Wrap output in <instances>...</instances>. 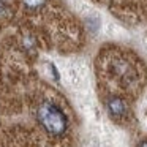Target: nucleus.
<instances>
[{
  "label": "nucleus",
  "mask_w": 147,
  "mask_h": 147,
  "mask_svg": "<svg viewBox=\"0 0 147 147\" xmlns=\"http://www.w3.org/2000/svg\"><path fill=\"white\" fill-rule=\"evenodd\" d=\"M36 117H38V122L41 123V127L54 138L63 136L68 128L67 115L60 109V106L55 105L54 101L41 103L38 108V112H36Z\"/></svg>",
  "instance_id": "nucleus-1"
},
{
  "label": "nucleus",
  "mask_w": 147,
  "mask_h": 147,
  "mask_svg": "<svg viewBox=\"0 0 147 147\" xmlns=\"http://www.w3.org/2000/svg\"><path fill=\"white\" fill-rule=\"evenodd\" d=\"M106 109H108L109 115L112 119H125L128 114V106L125 103V100H122L120 96H109L106 100Z\"/></svg>",
  "instance_id": "nucleus-2"
},
{
  "label": "nucleus",
  "mask_w": 147,
  "mask_h": 147,
  "mask_svg": "<svg viewBox=\"0 0 147 147\" xmlns=\"http://www.w3.org/2000/svg\"><path fill=\"white\" fill-rule=\"evenodd\" d=\"M46 2H48V0H22V5H24V8L29 10V11H36V10L45 7Z\"/></svg>",
  "instance_id": "nucleus-3"
},
{
  "label": "nucleus",
  "mask_w": 147,
  "mask_h": 147,
  "mask_svg": "<svg viewBox=\"0 0 147 147\" xmlns=\"http://www.w3.org/2000/svg\"><path fill=\"white\" fill-rule=\"evenodd\" d=\"M5 13H8V7L2 2V0H0V16H3Z\"/></svg>",
  "instance_id": "nucleus-4"
},
{
  "label": "nucleus",
  "mask_w": 147,
  "mask_h": 147,
  "mask_svg": "<svg viewBox=\"0 0 147 147\" xmlns=\"http://www.w3.org/2000/svg\"><path fill=\"white\" fill-rule=\"evenodd\" d=\"M138 147H147V141H141V142L138 144Z\"/></svg>",
  "instance_id": "nucleus-5"
}]
</instances>
